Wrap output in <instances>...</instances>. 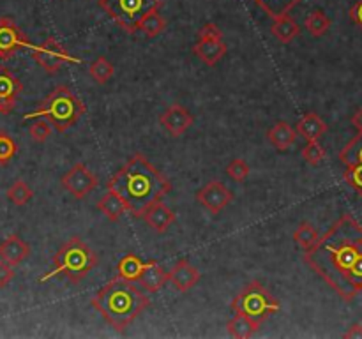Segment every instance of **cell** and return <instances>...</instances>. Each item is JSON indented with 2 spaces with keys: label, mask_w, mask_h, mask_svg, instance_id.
Segmentation results:
<instances>
[{
  "label": "cell",
  "mask_w": 362,
  "mask_h": 339,
  "mask_svg": "<svg viewBox=\"0 0 362 339\" xmlns=\"http://www.w3.org/2000/svg\"><path fill=\"white\" fill-rule=\"evenodd\" d=\"M22 48H32L20 27L8 16L0 18V58L8 60Z\"/></svg>",
  "instance_id": "30bf717a"
},
{
  "label": "cell",
  "mask_w": 362,
  "mask_h": 339,
  "mask_svg": "<svg viewBox=\"0 0 362 339\" xmlns=\"http://www.w3.org/2000/svg\"><path fill=\"white\" fill-rule=\"evenodd\" d=\"M295 129H297V134H301V136H304L306 140L311 141V140H318L320 136H323V134L327 133V129H329V126H327V124L316 115V113L311 112V113H306V115L299 120Z\"/></svg>",
  "instance_id": "603a6c76"
},
{
  "label": "cell",
  "mask_w": 362,
  "mask_h": 339,
  "mask_svg": "<svg viewBox=\"0 0 362 339\" xmlns=\"http://www.w3.org/2000/svg\"><path fill=\"white\" fill-rule=\"evenodd\" d=\"M18 152L16 141L6 131H0V165H8Z\"/></svg>",
  "instance_id": "d6a6232c"
},
{
  "label": "cell",
  "mask_w": 362,
  "mask_h": 339,
  "mask_svg": "<svg viewBox=\"0 0 362 339\" xmlns=\"http://www.w3.org/2000/svg\"><path fill=\"white\" fill-rule=\"evenodd\" d=\"M15 279V269L8 262L0 260V288H6Z\"/></svg>",
  "instance_id": "74e56055"
},
{
  "label": "cell",
  "mask_w": 362,
  "mask_h": 339,
  "mask_svg": "<svg viewBox=\"0 0 362 339\" xmlns=\"http://www.w3.org/2000/svg\"><path fill=\"white\" fill-rule=\"evenodd\" d=\"M160 122L172 136H181L193 126L195 119L191 113L181 105H172L160 115Z\"/></svg>",
  "instance_id": "4fadbf2b"
},
{
  "label": "cell",
  "mask_w": 362,
  "mask_h": 339,
  "mask_svg": "<svg viewBox=\"0 0 362 339\" xmlns=\"http://www.w3.org/2000/svg\"><path fill=\"white\" fill-rule=\"evenodd\" d=\"M228 51L223 37L219 39H198V43L193 46V53L200 58L205 65H216Z\"/></svg>",
  "instance_id": "e0dca14e"
},
{
  "label": "cell",
  "mask_w": 362,
  "mask_h": 339,
  "mask_svg": "<svg viewBox=\"0 0 362 339\" xmlns=\"http://www.w3.org/2000/svg\"><path fill=\"white\" fill-rule=\"evenodd\" d=\"M60 184L69 195H72L77 200H84L98 188V177L92 174L87 165L77 162L62 175Z\"/></svg>",
  "instance_id": "9c48e42d"
},
{
  "label": "cell",
  "mask_w": 362,
  "mask_h": 339,
  "mask_svg": "<svg viewBox=\"0 0 362 339\" xmlns=\"http://www.w3.org/2000/svg\"><path fill=\"white\" fill-rule=\"evenodd\" d=\"M302 158L311 166H318L325 159V148L318 143V140H311L302 148Z\"/></svg>",
  "instance_id": "1f68e13d"
},
{
  "label": "cell",
  "mask_w": 362,
  "mask_h": 339,
  "mask_svg": "<svg viewBox=\"0 0 362 339\" xmlns=\"http://www.w3.org/2000/svg\"><path fill=\"white\" fill-rule=\"evenodd\" d=\"M168 274H170L172 285H174L175 288L182 293L189 292V290H191L193 286L200 281V278H202V274H200L198 269H196L195 265L189 264L188 258H182V260H179L177 264L174 265V269L168 272Z\"/></svg>",
  "instance_id": "2e32d148"
},
{
  "label": "cell",
  "mask_w": 362,
  "mask_h": 339,
  "mask_svg": "<svg viewBox=\"0 0 362 339\" xmlns=\"http://www.w3.org/2000/svg\"><path fill=\"white\" fill-rule=\"evenodd\" d=\"M108 189L120 193L129 203V212L134 217H141L150 203L172 191V181H168L143 154H134L110 179Z\"/></svg>",
  "instance_id": "7a4b0ae2"
},
{
  "label": "cell",
  "mask_w": 362,
  "mask_h": 339,
  "mask_svg": "<svg viewBox=\"0 0 362 339\" xmlns=\"http://www.w3.org/2000/svg\"><path fill=\"white\" fill-rule=\"evenodd\" d=\"M6 195H8V200L13 203V205L23 207L32 200L34 191L30 189V186L27 184L25 181H15L8 188V193H6Z\"/></svg>",
  "instance_id": "83f0119b"
},
{
  "label": "cell",
  "mask_w": 362,
  "mask_h": 339,
  "mask_svg": "<svg viewBox=\"0 0 362 339\" xmlns=\"http://www.w3.org/2000/svg\"><path fill=\"white\" fill-rule=\"evenodd\" d=\"M99 6L117 25L133 34L145 16L163 6V0H99Z\"/></svg>",
  "instance_id": "8992f818"
},
{
  "label": "cell",
  "mask_w": 362,
  "mask_h": 339,
  "mask_svg": "<svg viewBox=\"0 0 362 339\" xmlns=\"http://www.w3.org/2000/svg\"><path fill=\"white\" fill-rule=\"evenodd\" d=\"M340 159L347 166L362 165V131H358L357 136L348 141L347 147L340 152Z\"/></svg>",
  "instance_id": "f1b7e54d"
},
{
  "label": "cell",
  "mask_w": 362,
  "mask_h": 339,
  "mask_svg": "<svg viewBox=\"0 0 362 339\" xmlns=\"http://www.w3.org/2000/svg\"><path fill=\"white\" fill-rule=\"evenodd\" d=\"M271 32L276 39L281 41V43H285V44H288V43H292L295 37H299V34H301V27H299V23L295 22L292 16L283 15V16H279V18L272 20Z\"/></svg>",
  "instance_id": "7402d4cb"
},
{
  "label": "cell",
  "mask_w": 362,
  "mask_h": 339,
  "mask_svg": "<svg viewBox=\"0 0 362 339\" xmlns=\"http://www.w3.org/2000/svg\"><path fill=\"white\" fill-rule=\"evenodd\" d=\"M250 165H247L244 159H233V161L228 162V166H226V174H228V177L232 179V181L235 182H244L247 177H250Z\"/></svg>",
  "instance_id": "836d02e7"
},
{
  "label": "cell",
  "mask_w": 362,
  "mask_h": 339,
  "mask_svg": "<svg viewBox=\"0 0 362 339\" xmlns=\"http://www.w3.org/2000/svg\"><path fill=\"white\" fill-rule=\"evenodd\" d=\"M113 72H115V69L110 64L108 58L105 57L96 58V60L89 65V75H91V78L94 79L96 83H99V85H105V83L112 78Z\"/></svg>",
  "instance_id": "f546056e"
},
{
  "label": "cell",
  "mask_w": 362,
  "mask_h": 339,
  "mask_svg": "<svg viewBox=\"0 0 362 339\" xmlns=\"http://www.w3.org/2000/svg\"><path fill=\"white\" fill-rule=\"evenodd\" d=\"M85 105L72 94L65 85H58L57 89L50 92L46 98L43 99L39 108L32 113H27L23 119H44L58 131V133H65L69 127L80 120V117L85 113Z\"/></svg>",
  "instance_id": "5b68a950"
},
{
  "label": "cell",
  "mask_w": 362,
  "mask_h": 339,
  "mask_svg": "<svg viewBox=\"0 0 362 339\" xmlns=\"http://www.w3.org/2000/svg\"><path fill=\"white\" fill-rule=\"evenodd\" d=\"M91 304L110 327L124 332L150 306V299L133 281L115 278L96 293Z\"/></svg>",
  "instance_id": "3957f363"
},
{
  "label": "cell",
  "mask_w": 362,
  "mask_h": 339,
  "mask_svg": "<svg viewBox=\"0 0 362 339\" xmlns=\"http://www.w3.org/2000/svg\"><path fill=\"white\" fill-rule=\"evenodd\" d=\"M30 257V245L20 235H9L0 242V260L8 262L13 267L23 264Z\"/></svg>",
  "instance_id": "9a60e30c"
},
{
  "label": "cell",
  "mask_w": 362,
  "mask_h": 339,
  "mask_svg": "<svg viewBox=\"0 0 362 339\" xmlns=\"http://www.w3.org/2000/svg\"><path fill=\"white\" fill-rule=\"evenodd\" d=\"M318 231H316V228L309 223H301L297 230L294 231V241L297 242L304 251L311 249L313 245L318 242Z\"/></svg>",
  "instance_id": "4dcf8cb0"
},
{
  "label": "cell",
  "mask_w": 362,
  "mask_h": 339,
  "mask_svg": "<svg viewBox=\"0 0 362 339\" xmlns=\"http://www.w3.org/2000/svg\"><path fill=\"white\" fill-rule=\"evenodd\" d=\"M32 57L46 72L53 75L65 64H80V58H75L67 53L64 44L58 43L55 37H48L43 43L32 46Z\"/></svg>",
  "instance_id": "ba28073f"
},
{
  "label": "cell",
  "mask_w": 362,
  "mask_h": 339,
  "mask_svg": "<svg viewBox=\"0 0 362 339\" xmlns=\"http://www.w3.org/2000/svg\"><path fill=\"white\" fill-rule=\"evenodd\" d=\"M351 124H354V127H357L358 131H362V108H358L357 112L354 113V117H351Z\"/></svg>",
  "instance_id": "60d3db41"
},
{
  "label": "cell",
  "mask_w": 362,
  "mask_h": 339,
  "mask_svg": "<svg viewBox=\"0 0 362 339\" xmlns=\"http://www.w3.org/2000/svg\"><path fill=\"white\" fill-rule=\"evenodd\" d=\"M98 209L101 210L110 221L115 223V221H119L120 217L129 210V203L126 202V198H124L120 193L113 191V189H108L106 195L98 202Z\"/></svg>",
  "instance_id": "d6986e66"
},
{
  "label": "cell",
  "mask_w": 362,
  "mask_h": 339,
  "mask_svg": "<svg viewBox=\"0 0 362 339\" xmlns=\"http://www.w3.org/2000/svg\"><path fill=\"white\" fill-rule=\"evenodd\" d=\"M164 29H167V20L160 15V9L150 11L149 15L141 20L140 25H138V30H141L147 37L161 36L164 32Z\"/></svg>",
  "instance_id": "d4e9b609"
},
{
  "label": "cell",
  "mask_w": 362,
  "mask_h": 339,
  "mask_svg": "<svg viewBox=\"0 0 362 339\" xmlns=\"http://www.w3.org/2000/svg\"><path fill=\"white\" fill-rule=\"evenodd\" d=\"M232 309L235 313L246 314L250 318L257 320H267L271 314L278 313L279 302L274 299L267 288L260 285L258 281H251L246 285V288L232 300Z\"/></svg>",
  "instance_id": "52a82bcc"
},
{
  "label": "cell",
  "mask_w": 362,
  "mask_h": 339,
  "mask_svg": "<svg viewBox=\"0 0 362 339\" xmlns=\"http://www.w3.org/2000/svg\"><path fill=\"white\" fill-rule=\"evenodd\" d=\"M143 265L145 264L140 260V257L129 252V255L120 258V262L117 264V274H119V278L127 279V281L138 283L141 271H143Z\"/></svg>",
  "instance_id": "cb8c5ba5"
},
{
  "label": "cell",
  "mask_w": 362,
  "mask_h": 339,
  "mask_svg": "<svg viewBox=\"0 0 362 339\" xmlns=\"http://www.w3.org/2000/svg\"><path fill=\"white\" fill-rule=\"evenodd\" d=\"M141 219L149 224L156 234H164L172 224L175 223V212L168 205H164L161 200L150 203L141 214Z\"/></svg>",
  "instance_id": "5bb4252c"
},
{
  "label": "cell",
  "mask_w": 362,
  "mask_h": 339,
  "mask_svg": "<svg viewBox=\"0 0 362 339\" xmlns=\"http://www.w3.org/2000/svg\"><path fill=\"white\" fill-rule=\"evenodd\" d=\"M304 262L343 300L362 292V224L343 214L304 255Z\"/></svg>",
  "instance_id": "6da1fadb"
},
{
  "label": "cell",
  "mask_w": 362,
  "mask_h": 339,
  "mask_svg": "<svg viewBox=\"0 0 362 339\" xmlns=\"http://www.w3.org/2000/svg\"><path fill=\"white\" fill-rule=\"evenodd\" d=\"M343 177L362 196V165L347 166V172L343 174Z\"/></svg>",
  "instance_id": "d590c367"
},
{
  "label": "cell",
  "mask_w": 362,
  "mask_h": 339,
  "mask_svg": "<svg viewBox=\"0 0 362 339\" xmlns=\"http://www.w3.org/2000/svg\"><path fill=\"white\" fill-rule=\"evenodd\" d=\"M196 200L209 210L210 214H219L228 207L233 200V193L221 181H210L196 191Z\"/></svg>",
  "instance_id": "8fae6325"
},
{
  "label": "cell",
  "mask_w": 362,
  "mask_h": 339,
  "mask_svg": "<svg viewBox=\"0 0 362 339\" xmlns=\"http://www.w3.org/2000/svg\"><path fill=\"white\" fill-rule=\"evenodd\" d=\"M98 255L82 237H71L60 245L53 257V269L41 276L39 281H48L55 276H64L71 283H80L98 265Z\"/></svg>",
  "instance_id": "277c9868"
},
{
  "label": "cell",
  "mask_w": 362,
  "mask_h": 339,
  "mask_svg": "<svg viewBox=\"0 0 362 339\" xmlns=\"http://www.w3.org/2000/svg\"><path fill=\"white\" fill-rule=\"evenodd\" d=\"M348 15H350L351 22H354L355 25H357L358 29L362 30V0H357V2L351 6V9H350V13H348Z\"/></svg>",
  "instance_id": "f35d334b"
},
{
  "label": "cell",
  "mask_w": 362,
  "mask_h": 339,
  "mask_svg": "<svg viewBox=\"0 0 362 339\" xmlns=\"http://www.w3.org/2000/svg\"><path fill=\"white\" fill-rule=\"evenodd\" d=\"M219 37H223V32L216 23H205L198 30V39H219Z\"/></svg>",
  "instance_id": "8d00e7d4"
},
{
  "label": "cell",
  "mask_w": 362,
  "mask_h": 339,
  "mask_svg": "<svg viewBox=\"0 0 362 339\" xmlns=\"http://www.w3.org/2000/svg\"><path fill=\"white\" fill-rule=\"evenodd\" d=\"M51 127L53 126H51L48 120H43V119L36 120L29 129L30 138H32L34 141H37V143H43V141H46L48 138L51 136V131H53Z\"/></svg>",
  "instance_id": "e575fe53"
},
{
  "label": "cell",
  "mask_w": 362,
  "mask_h": 339,
  "mask_svg": "<svg viewBox=\"0 0 362 339\" xmlns=\"http://www.w3.org/2000/svg\"><path fill=\"white\" fill-rule=\"evenodd\" d=\"M265 136L271 141L272 147H276L278 151H288L297 140V129L290 126L288 122H285V120H281V122L274 124Z\"/></svg>",
  "instance_id": "ffe728a7"
},
{
  "label": "cell",
  "mask_w": 362,
  "mask_h": 339,
  "mask_svg": "<svg viewBox=\"0 0 362 339\" xmlns=\"http://www.w3.org/2000/svg\"><path fill=\"white\" fill-rule=\"evenodd\" d=\"M253 2L257 6H260V8L274 20L283 15H288L290 9L295 8L301 0H253Z\"/></svg>",
  "instance_id": "4316f807"
},
{
  "label": "cell",
  "mask_w": 362,
  "mask_h": 339,
  "mask_svg": "<svg viewBox=\"0 0 362 339\" xmlns=\"http://www.w3.org/2000/svg\"><path fill=\"white\" fill-rule=\"evenodd\" d=\"M343 338H347V339H355V338H361L362 339V324H355V325H351L350 328H348L347 332H344L343 334Z\"/></svg>",
  "instance_id": "ab89813d"
},
{
  "label": "cell",
  "mask_w": 362,
  "mask_h": 339,
  "mask_svg": "<svg viewBox=\"0 0 362 339\" xmlns=\"http://www.w3.org/2000/svg\"><path fill=\"white\" fill-rule=\"evenodd\" d=\"M330 23L332 22H330V18L325 13L320 11V9H315V11H311L306 16L304 27L313 37H322L330 29Z\"/></svg>",
  "instance_id": "484cf974"
},
{
  "label": "cell",
  "mask_w": 362,
  "mask_h": 339,
  "mask_svg": "<svg viewBox=\"0 0 362 339\" xmlns=\"http://www.w3.org/2000/svg\"><path fill=\"white\" fill-rule=\"evenodd\" d=\"M168 281H170V274L164 272V269L156 260H149L145 262L143 271H141L140 279H138V285L143 290H147V292L154 293L160 292Z\"/></svg>",
  "instance_id": "ac0fdd59"
},
{
  "label": "cell",
  "mask_w": 362,
  "mask_h": 339,
  "mask_svg": "<svg viewBox=\"0 0 362 339\" xmlns=\"http://www.w3.org/2000/svg\"><path fill=\"white\" fill-rule=\"evenodd\" d=\"M264 325V320H257V318H250L246 314L235 313V316L226 324V331L232 338L246 339L251 338L254 332L260 331V327Z\"/></svg>",
  "instance_id": "44dd1931"
},
{
  "label": "cell",
  "mask_w": 362,
  "mask_h": 339,
  "mask_svg": "<svg viewBox=\"0 0 362 339\" xmlns=\"http://www.w3.org/2000/svg\"><path fill=\"white\" fill-rule=\"evenodd\" d=\"M23 83L9 69L0 68V113L8 115L13 112L16 99L22 94Z\"/></svg>",
  "instance_id": "7c38bea8"
}]
</instances>
